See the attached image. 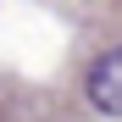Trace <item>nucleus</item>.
I'll return each instance as SVG.
<instances>
[{
	"instance_id": "f257e3e1",
	"label": "nucleus",
	"mask_w": 122,
	"mask_h": 122,
	"mask_svg": "<svg viewBox=\"0 0 122 122\" xmlns=\"http://www.w3.org/2000/svg\"><path fill=\"white\" fill-rule=\"evenodd\" d=\"M83 94H89L94 111L122 117V45H111L106 56H94V67H89V78H83Z\"/></svg>"
}]
</instances>
